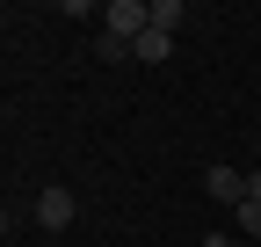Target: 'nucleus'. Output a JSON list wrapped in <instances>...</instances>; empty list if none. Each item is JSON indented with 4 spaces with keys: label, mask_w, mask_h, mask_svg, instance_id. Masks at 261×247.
Masks as SVG:
<instances>
[{
    "label": "nucleus",
    "mask_w": 261,
    "mask_h": 247,
    "mask_svg": "<svg viewBox=\"0 0 261 247\" xmlns=\"http://www.w3.org/2000/svg\"><path fill=\"white\" fill-rule=\"evenodd\" d=\"M145 29H152V0H109V8H102V37H116L130 51H138Z\"/></svg>",
    "instance_id": "1"
},
{
    "label": "nucleus",
    "mask_w": 261,
    "mask_h": 247,
    "mask_svg": "<svg viewBox=\"0 0 261 247\" xmlns=\"http://www.w3.org/2000/svg\"><path fill=\"white\" fill-rule=\"evenodd\" d=\"M73 218H80V196L65 189V182H51V189H37V226H44V233H65Z\"/></svg>",
    "instance_id": "2"
},
{
    "label": "nucleus",
    "mask_w": 261,
    "mask_h": 247,
    "mask_svg": "<svg viewBox=\"0 0 261 247\" xmlns=\"http://www.w3.org/2000/svg\"><path fill=\"white\" fill-rule=\"evenodd\" d=\"M203 196H218V204L240 211V204H247V175H240V167H203Z\"/></svg>",
    "instance_id": "3"
},
{
    "label": "nucleus",
    "mask_w": 261,
    "mask_h": 247,
    "mask_svg": "<svg viewBox=\"0 0 261 247\" xmlns=\"http://www.w3.org/2000/svg\"><path fill=\"white\" fill-rule=\"evenodd\" d=\"M167 51H174L167 29H145V37H138V66H167Z\"/></svg>",
    "instance_id": "4"
},
{
    "label": "nucleus",
    "mask_w": 261,
    "mask_h": 247,
    "mask_svg": "<svg viewBox=\"0 0 261 247\" xmlns=\"http://www.w3.org/2000/svg\"><path fill=\"white\" fill-rule=\"evenodd\" d=\"M181 22H189V8H181V0H152V29H167V37H174Z\"/></svg>",
    "instance_id": "5"
},
{
    "label": "nucleus",
    "mask_w": 261,
    "mask_h": 247,
    "mask_svg": "<svg viewBox=\"0 0 261 247\" xmlns=\"http://www.w3.org/2000/svg\"><path fill=\"white\" fill-rule=\"evenodd\" d=\"M94 58H102V66H123V58H138V51L116 44V37H94Z\"/></svg>",
    "instance_id": "6"
},
{
    "label": "nucleus",
    "mask_w": 261,
    "mask_h": 247,
    "mask_svg": "<svg viewBox=\"0 0 261 247\" xmlns=\"http://www.w3.org/2000/svg\"><path fill=\"white\" fill-rule=\"evenodd\" d=\"M240 240H261V204H240Z\"/></svg>",
    "instance_id": "7"
},
{
    "label": "nucleus",
    "mask_w": 261,
    "mask_h": 247,
    "mask_svg": "<svg viewBox=\"0 0 261 247\" xmlns=\"http://www.w3.org/2000/svg\"><path fill=\"white\" fill-rule=\"evenodd\" d=\"M203 247H247L240 233H203Z\"/></svg>",
    "instance_id": "8"
},
{
    "label": "nucleus",
    "mask_w": 261,
    "mask_h": 247,
    "mask_svg": "<svg viewBox=\"0 0 261 247\" xmlns=\"http://www.w3.org/2000/svg\"><path fill=\"white\" fill-rule=\"evenodd\" d=\"M247 204H261V167H247Z\"/></svg>",
    "instance_id": "9"
},
{
    "label": "nucleus",
    "mask_w": 261,
    "mask_h": 247,
    "mask_svg": "<svg viewBox=\"0 0 261 247\" xmlns=\"http://www.w3.org/2000/svg\"><path fill=\"white\" fill-rule=\"evenodd\" d=\"M254 167H261V160H254Z\"/></svg>",
    "instance_id": "10"
}]
</instances>
